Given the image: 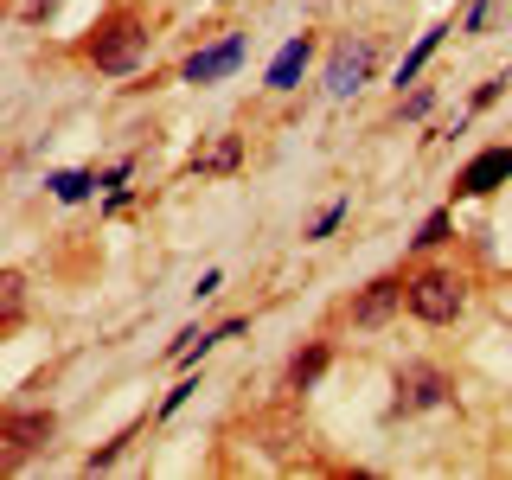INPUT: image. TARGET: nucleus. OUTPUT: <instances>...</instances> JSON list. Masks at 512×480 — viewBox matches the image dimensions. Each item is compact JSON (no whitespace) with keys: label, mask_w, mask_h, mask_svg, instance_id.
I'll return each instance as SVG.
<instances>
[{"label":"nucleus","mask_w":512,"mask_h":480,"mask_svg":"<svg viewBox=\"0 0 512 480\" xmlns=\"http://www.w3.org/2000/svg\"><path fill=\"white\" fill-rule=\"evenodd\" d=\"M512 180V141H493V148H480L468 167L455 173V199H487V192H500Z\"/></svg>","instance_id":"7ed1b4c3"},{"label":"nucleus","mask_w":512,"mask_h":480,"mask_svg":"<svg viewBox=\"0 0 512 480\" xmlns=\"http://www.w3.org/2000/svg\"><path fill=\"white\" fill-rule=\"evenodd\" d=\"M327 359H333V346H327V340H314L308 352H295V359H288V384H295V391H308V384L327 372Z\"/></svg>","instance_id":"9d476101"},{"label":"nucleus","mask_w":512,"mask_h":480,"mask_svg":"<svg viewBox=\"0 0 512 480\" xmlns=\"http://www.w3.org/2000/svg\"><path fill=\"white\" fill-rule=\"evenodd\" d=\"M52 429H58L52 410H7V448H0V455H7V468H20L26 448H39Z\"/></svg>","instance_id":"0eeeda50"},{"label":"nucleus","mask_w":512,"mask_h":480,"mask_svg":"<svg viewBox=\"0 0 512 480\" xmlns=\"http://www.w3.org/2000/svg\"><path fill=\"white\" fill-rule=\"evenodd\" d=\"M244 52H250V32H224L218 45H205V52H192L186 58V84H218V77H231L237 64H244Z\"/></svg>","instance_id":"20e7f679"},{"label":"nucleus","mask_w":512,"mask_h":480,"mask_svg":"<svg viewBox=\"0 0 512 480\" xmlns=\"http://www.w3.org/2000/svg\"><path fill=\"white\" fill-rule=\"evenodd\" d=\"M308 58H314V39L301 32V39H288L282 52H276V64H269V90H295V77L308 71Z\"/></svg>","instance_id":"1a4fd4ad"},{"label":"nucleus","mask_w":512,"mask_h":480,"mask_svg":"<svg viewBox=\"0 0 512 480\" xmlns=\"http://www.w3.org/2000/svg\"><path fill=\"white\" fill-rule=\"evenodd\" d=\"M397 308H404V276H378L359 301H352V327H384Z\"/></svg>","instance_id":"6e6552de"},{"label":"nucleus","mask_w":512,"mask_h":480,"mask_svg":"<svg viewBox=\"0 0 512 480\" xmlns=\"http://www.w3.org/2000/svg\"><path fill=\"white\" fill-rule=\"evenodd\" d=\"M487 13H493V0H474L468 20H461V32H480V26H487Z\"/></svg>","instance_id":"6ab92c4d"},{"label":"nucleus","mask_w":512,"mask_h":480,"mask_svg":"<svg viewBox=\"0 0 512 480\" xmlns=\"http://www.w3.org/2000/svg\"><path fill=\"white\" fill-rule=\"evenodd\" d=\"M448 404V378L436 365H410V372H397V416H416V410H436Z\"/></svg>","instance_id":"423d86ee"},{"label":"nucleus","mask_w":512,"mask_h":480,"mask_svg":"<svg viewBox=\"0 0 512 480\" xmlns=\"http://www.w3.org/2000/svg\"><path fill=\"white\" fill-rule=\"evenodd\" d=\"M237 160H244V141L237 135H224L218 148H205V154H192V173H231Z\"/></svg>","instance_id":"f8f14e48"},{"label":"nucleus","mask_w":512,"mask_h":480,"mask_svg":"<svg viewBox=\"0 0 512 480\" xmlns=\"http://www.w3.org/2000/svg\"><path fill=\"white\" fill-rule=\"evenodd\" d=\"M448 224H455V212H429V224L416 231V250H436V244H448Z\"/></svg>","instance_id":"4468645a"},{"label":"nucleus","mask_w":512,"mask_h":480,"mask_svg":"<svg viewBox=\"0 0 512 480\" xmlns=\"http://www.w3.org/2000/svg\"><path fill=\"white\" fill-rule=\"evenodd\" d=\"M218 7H224V0H218Z\"/></svg>","instance_id":"aec40b11"},{"label":"nucleus","mask_w":512,"mask_h":480,"mask_svg":"<svg viewBox=\"0 0 512 480\" xmlns=\"http://www.w3.org/2000/svg\"><path fill=\"white\" fill-rule=\"evenodd\" d=\"M506 84H512V71H506V77H487V84H480V90H474V109H487V103H500V90H506Z\"/></svg>","instance_id":"dca6fc26"},{"label":"nucleus","mask_w":512,"mask_h":480,"mask_svg":"<svg viewBox=\"0 0 512 480\" xmlns=\"http://www.w3.org/2000/svg\"><path fill=\"white\" fill-rule=\"evenodd\" d=\"M404 308L423 327H448V320H461V308H468V282L455 269H416L404 282Z\"/></svg>","instance_id":"f03ea898"},{"label":"nucleus","mask_w":512,"mask_h":480,"mask_svg":"<svg viewBox=\"0 0 512 480\" xmlns=\"http://www.w3.org/2000/svg\"><path fill=\"white\" fill-rule=\"evenodd\" d=\"M372 71H378V39H346L340 52H333V64H327V90L352 96V90H365Z\"/></svg>","instance_id":"39448f33"},{"label":"nucleus","mask_w":512,"mask_h":480,"mask_svg":"<svg viewBox=\"0 0 512 480\" xmlns=\"http://www.w3.org/2000/svg\"><path fill=\"white\" fill-rule=\"evenodd\" d=\"M90 186H96V173H84V167H77V173H52V199H64V205H77Z\"/></svg>","instance_id":"ddd939ff"},{"label":"nucleus","mask_w":512,"mask_h":480,"mask_svg":"<svg viewBox=\"0 0 512 480\" xmlns=\"http://www.w3.org/2000/svg\"><path fill=\"white\" fill-rule=\"evenodd\" d=\"M340 218H346V199H333L327 212L314 218V231H308V237H314V244H320V237H333V231H340Z\"/></svg>","instance_id":"2eb2a0df"},{"label":"nucleus","mask_w":512,"mask_h":480,"mask_svg":"<svg viewBox=\"0 0 512 480\" xmlns=\"http://www.w3.org/2000/svg\"><path fill=\"white\" fill-rule=\"evenodd\" d=\"M429 103H436L429 90H410V96H404V116H410V122H416V116H429Z\"/></svg>","instance_id":"a211bd4d"},{"label":"nucleus","mask_w":512,"mask_h":480,"mask_svg":"<svg viewBox=\"0 0 512 480\" xmlns=\"http://www.w3.org/2000/svg\"><path fill=\"white\" fill-rule=\"evenodd\" d=\"M442 32H448V26H429V32H423V39H416V45H410V58H404V64H397V90H404V84H416V77H423V64H429V58H436V45H442Z\"/></svg>","instance_id":"9b49d317"},{"label":"nucleus","mask_w":512,"mask_h":480,"mask_svg":"<svg viewBox=\"0 0 512 480\" xmlns=\"http://www.w3.org/2000/svg\"><path fill=\"white\" fill-rule=\"evenodd\" d=\"M192 391H199V378H186V384H173V391H167V404H160V416H173V410H180L186 404V397Z\"/></svg>","instance_id":"f3484780"},{"label":"nucleus","mask_w":512,"mask_h":480,"mask_svg":"<svg viewBox=\"0 0 512 480\" xmlns=\"http://www.w3.org/2000/svg\"><path fill=\"white\" fill-rule=\"evenodd\" d=\"M90 64L109 71V77L141 71V64H148V20H141V13H109L90 39Z\"/></svg>","instance_id":"f257e3e1"}]
</instances>
